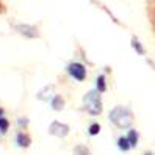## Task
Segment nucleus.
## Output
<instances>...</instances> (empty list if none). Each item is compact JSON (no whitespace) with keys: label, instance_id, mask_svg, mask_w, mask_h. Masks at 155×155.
Returning a JSON list of instances; mask_svg holds the SVG:
<instances>
[{"label":"nucleus","instance_id":"dca6fc26","mask_svg":"<svg viewBox=\"0 0 155 155\" xmlns=\"http://www.w3.org/2000/svg\"><path fill=\"white\" fill-rule=\"evenodd\" d=\"M28 122H30V119H28V117H25V116L17 117V127H19V129H25V127L28 125Z\"/></svg>","mask_w":155,"mask_h":155},{"label":"nucleus","instance_id":"20e7f679","mask_svg":"<svg viewBox=\"0 0 155 155\" xmlns=\"http://www.w3.org/2000/svg\"><path fill=\"white\" fill-rule=\"evenodd\" d=\"M14 30L19 33L22 38H25V39H36V38H39L38 27L30 25V24H16Z\"/></svg>","mask_w":155,"mask_h":155},{"label":"nucleus","instance_id":"f257e3e1","mask_svg":"<svg viewBox=\"0 0 155 155\" xmlns=\"http://www.w3.org/2000/svg\"><path fill=\"white\" fill-rule=\"evenodd\" d=\"M108 119H110V122L113 125H116L117 129H132L133 114H132L129 107L116 105L114 108L110 110V113H108Z\"/></svg>","mask_w":155,"mask_h":155},{"label":"nucleus","instance_id":"6ab92c4d","mask_svg":"<svg viewBox=\"0 0 155 155\" xmlns=\"http://www.w3.org/2000/svg\"><path fill=\"white\" fill-rule=\"evenodd\" d=\"M5 10H6V8H5L2 3H0V13H5Z\"/></svg>","mask_w":155,"mask_h":155},{"label":"nucleus","instance_id":"f3484780","mask_svg":"<svg viewBox=\"0 0 155 155\" xmlns=\"http://www.w3.org/2000/svg\"><path fill=\"white\" fill-rule=\"evenodd\" d=\"M146 63H147V64H149V66H150V68L155 71V64H153V61H152L150 58H147V60H146Z\"/></svg>","mask_w":155,"mask_h":155},{"label":"nucleus","instance_id":"ddd939ff","mask_svg":"<svg viewBox=\"0 0 155 155\" xmlns=\"http://www.w3.org/2000/svg\"><path fill=\"white\" fill-rule=\"evenodd\" d=\"M100 130H102V127H100L99 122H93L88 125V135L89 136H97L100 133Z\"/></svg>","mask_w":155,"mask_h":155},{"label":"nucleus","instance_id":"f8f14e48","mask_svg":"<svg viewBox=\"0 0 155 155\" xmlns=\"http://www.w3.org/2000/svg\"><path fill=\"white\" fill-rule=\"evenodd\" d=\"M125 136H127V140L130 141L132 149L138 146V143H140V133H138V130H135V129H129V132H127V135H125Z\"/></svg>","mask_w":155,"mask_h":155},{"label":"nucleus","instance_id":"39448f33","mask_svg":"<svg viewBox=\"0 0 155 155\" xmlns=\"http://www.w3.org/2000/svg\"><path fill=\"white\" fill-rule=\"evenodd\" d=\"M71 129L69 125L64 124V122H60V121H52L50 122V127H49V133L57 136V138H66L69 135Z\"/></svg>","mask_w":155,"mask_h":155},{"label":"nucleus","instance_id":"423d86ee","mask_svg":"<svg viewBox=\"0 0 155 155\" xmlns=\"http://www.w3.org/2000/svg\"><path fill=\"white\" fill-rule=\"evenodd\" d=\"M14 140H16L17 147H21V149H28L30 146H31V138H30V135L25 133V132H17Z\"/></svg>","mask_w":155,"mask_h":155},{"label":"nucleus","instance_id":"7ed1b4c3","mask_svg":"<svg viewBox=\"0 0 155 155\" xmlns=\"http://www.w3.org/2000/svg\"><path fill=\"white\" fill-rule=\"evenodd\" d=\"M66 72H68V75H69L72 80H75V81H85V80H86V75H88L86 66L83 64V63H78V61H71V63H68Z\"/></svg>","mask_w":155,"mask_h":155},{"label":"nucleus","instance_id":"2eb2a0df","mask_svg":"<svg viewBox=\"0 0 155 155\" xmlns=\"http://www.w3.org/2000/svg\"><path fill=\"white\" fill-rule=\"evenodd\" d=\"M74 155H91V153H89V149L85 144H78L74 149Z\"/></svg>","mask_w":155,"mask_h":155},{"label":"nucleus","instance_id":"1a4fd4ad","mask_svg":"<svg viewBox=\"0 0 155 155\" xmlns=\"http://www.w3.org/2000/svg\"><path fill=\"white\" fill-rule=\"evenodd\" d=\"M53 96H55L53 94V86H45L38 93V99L42 100V102H50V99Z\"/></svg>","mask_w":155,"mask_h":155},{"label":"nucleus","instance_id":"a211bd4d","mask_svg":"<svg viewBox=\"0 0 155 155\" xmlns=\"http://www.w3.org/2000/svg\"><path fill=\"white\" fill-rule=\"evenodd\" d=\"M3 116H5V108L0 107V117H3Z\"/></svg>","mask_w":155,"mask_h":155},{"label":"nucleus","instance_id":"9d476101","mask_svg":"<svg viewBox=\"0 0 155 155\" xmlns=\"http://www.w3.org/2000/svg\"><path fill=\"white\" fill-rule=\"evenodd\" d=\"M116 146H117V149H119L121 152H129V150L132 149V144H130V141H129V140H127V136H125V135H124V136H119V138H117Z\"/></svg>","mask_w":155,"mask_h":155},{"label":"nucleus","instance_id":"9b49d317","mask_svg":"<svg viewBox=\"0 0 155 155\" xmlns=\"http://www.w3.org/2000/svg\"><path fill=\"white\" fill-rule=\"evenodd\" d=\"M130 45H132V49L138 53V55H146V49H144V45L141 44V41L136 38V36H133V38L130 39Z\"/></svg>","mask_w":155,"mask_h":155},{"label":"nucleus","instance_id":"4468645a","mask_svg":"<svg viewBox=\"0 0 155 155\" xmlns=\"http://www.w3.org/2000/svg\"><path fill=\"white\" fill-rule=\"evenodd\" d=\"M8 130H10V121L6 117H0V135H6Z\"/></svg>","mask_w":155,"mask_h":155},{"label":"nucleus","instance_id":"6e6552de","mask_svg":"<svg viewBox=\"0 0 155 155\" xmlns=\"http://www.w3.org/2000/svg\"><path fill=\"white\" fill-rule=\"evenodd\" d=\"M107 88H108V85H107V75L100 72V74L96 77V88L94 89H97L99 93L102 94V93H105V91H107Z\"/></svg>","mask_w":155,"mask_h":155},{"label":"nucleus","instance_id":"f03ea898","mask_svg":"<svg viewBox=\"0 0 155 155\" xmlns=\"http://www.w3.org/2000/svg\"><path fill=\"white\" fill-rule=\"evenodd\" d=\"M83 110L91 114V116H99L104 111V105H102V97L97 89H89L88 93L83 96Z\"/></svg>","mask_w":155,"mask_h":155},{"label":"nucleus","instance_id":"aec40b11","mask_svg":"<svg viewBox=\"0 0 155 155\" xmlns=\"http://www.w3.org/2000/svg\"><path fill=\"white\" fill-rule=\"evenodd\" d=\"M144 155H153V153H152V152H146Z\"/></svg>","mask_w":155,"mask_h":155},{"label":"nucleus","instance_id":"0eeeda50","mask_svg":"<svg viewBox=\"0 0 155 155\" xmlns=\"http://www.w3.org/2000/svg\"><path fill=\"white\" fill-rule=\"evenodd\" d=\"M50 108L53 111H61L63 108L66 107V100H64V97L63 96H60V94H55L52 99H50Z\"/></svg>","mask_w":155,"mask_h":155}]
</instances>
